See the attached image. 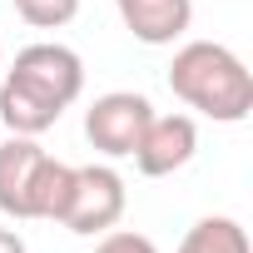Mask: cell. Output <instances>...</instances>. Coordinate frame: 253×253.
I'll return each instance as SVG.
<instances>
[{"instance_id":"1","label":"cell","mask_w":253,"mask_h":253,"mask_svg":"<svg viewBox=\"0 0 253 253\" xmlns=\"http://www.w3.org/2000/svg\"><path fill=\"white\" fill-rule=\"evenodd\" d=\"M84 94V60L60 45V40H40L25 45L15 55V65L0 80V124L10 134H45L60 124V114Z\"/></svg>"},{"instance_id":"2","label":"cell","mask_w":253,"mask_h":253,"mask_svg":"<svg viewBox=\"0 0 253 253\" xmlns=\"http://www.w3.org/2000/svg\"><path fill=\"white\" fill-rule=\"evenodd\" d=\"M169 89L189 109H199V114H209L218 124H243L248 109H253V75L218 40H189V45H179L174 65H169Z\"/></svg>"},{"instance_id":"3","label":"cell","mask_w":253,"mask_h":253,"mask_svg":"<svg viewBox=\"0 0 253 253\" xmlns=\"http://www.w3.org/2000/svg\"><path fill=\"white\" fill-rule=\"evenodd\" d=\"M70 184H75V164L50 159L35 139L10 134L0 144V213L5 218H50L60 223L65 204H70Z\"/></svg>"},{"instance_id":"4","label":"cell","mask_w":253,"mask_h":253,"mask_svg":"<svg viewBox=\"0 0 253 253\" xmlns=\"http://www.w3.org/2000/svg\"><path fill=\"white\" fill-rule=\"evenodd\" d=\"M124 204H129V194H124V174L114 164H80L60 223L80 238H94V233H109L124 218Z\"/></svg>"},{"instance_id":"5","label":"cell","mask_w":253,"mask_h":253,"mask_svg":"<svg viewBox=\"0 0 253 253\" xmlns=\"http://www.w3.org/2000/svg\"><path fill=\"white\" fill-rule=\"evenodd\" d=\"M149 119H154V104L139 89H109L84 109V139L104 159H129Z\"/></svg>"},{"instance_id":"6","label":"cell","mask_w":253,"mask_h":253,"mask_svg":"<svg viewBox=\"0 0 253 253\" xmlns=\"http://www.w3.org/2000/svg\"><path fill=\"white\" fill-rule=\"evenodd\" d=\"M194 149H199V124L189 114H154L129 159L144 179H164V174H179L194 159Z\"/></svg>"},{"instance_id":"7","label":"cell","mask_w":253,"mask_h":253,"mask_svg":"<svg viewBox=\"0 0 253 253\" xmlns=\"http://www.w3.org/2000/svg\"><path fill=\"white\" fill-rule=\"evenodd\" d=\"M114 10L139 45H174L194 25V0H114Z\"/></svg>"},{"instance_id":"8","label":"cell","mask_w":253,"mask_h":253,"mask_svg":"<svg viewBox=\"0 0 253 253\" xmlns=\"http://www.w3.org/2000/svg\"><path fill=\"white\" fill-rule=\"evenodd\" d=\"M179 253H253V248H248V228H243L238 218L209 213V218H199V223L184 233Z\"/></svg>"},{"instance_id":"9","label":"cell","mask_w":253,"mask_h":253,"mask_svg":"<svg viewBox=\"0 0 253 253\" xmlns=\"http://www.w3.org/2000/svg\"><path fill=\"white\" fill-rule=\"evenodd\" d=\"M10 5L35 30H60V25H70L80 15V0H10Z\"/></svg>"},{"instance_id":"10","label":"cell","mask_w":253,"mask_h":253,"mask_svg":"<svg viewBox=\"0 0 253 253\" xmlns=\"http://www.w3.org/2000/svg\"><path fill=\"white\" fill-rule=\"evenodd\" d=\"M94 253H159V248H154V238H149V233H134V228H109V233H99Z\"/></svg>"},{"instance_id":"11","label":"cell","mask_w":253,"mask_h":253,"mask_svg":"<svg viewBox=\"0 0 253 253\" xmlns=\"http://www.w3.org/2000/svg\"><path fill=\"white\" fill-rule=\"evenodd\" d=\"M0 253H25V238L15 228H0Z\"/></svg>"},{"instance_id":"12","label":"cell","mask_w":253,"mask_h":253,"mask_svg":"<svg viewBox=\"0 0 253 253\" xmlns=\"http://www.w3.org/2000/svg\"><path fill=\"white\" fill-rule=\"evenodd\" d=\"M0 60H5V45H0Z\"/></svg>"}]
</instances>
